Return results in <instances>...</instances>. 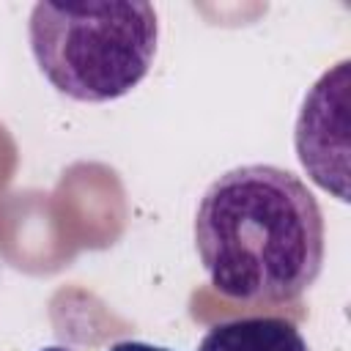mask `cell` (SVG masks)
<instances>
[{
    "instance_id": "cell-1",
    "label": "cell",
    "mask_w": 351,
    "mask_h": 351,
    "mask_svg": "<svg viewBox=\"0 0 351 351\" xmlns=\"http://www.w3.org/2000/svg\"><path fill=\"white\" fill-rule=\"evenodd\" d=\"M195 247L222 296L247 304L293 302L321 274L324 214L291 170L236 167L200 197Z\"/></svg>"
},
{
    "instance_id": "cell-2",
    "label": "cell",
    "mask_w": 351,
    "mask_h": 351,
    "mask_svg": "<svg viewBox=\"0 0 351 351\" xmlns=\"http://www.w3.org/2000/svg\"><path fill=\"white\" fill-rule=\"evenodd\" d=\"M30 49L55 90L77 101H112L148 74L159 22L151 3H36Z\"/></svg>"
},
{
    "instance_id": "cell-3",
    "label": "cell",
    "mask_w": 351,
    "mask_h": 351,
    "mask_svg": "<svg viewBox=\"0 0 351 351\" xmlns=\"http://www.w3.org/2000/svg\"><path fill=\"white\" fill-rule=\"evenodd\" d=\"M346 110H348V60L337 63V69L326 71L313 85L296 121V151L304 170L318 186L335 192L340 200H348V189H346L348 154L332 143V134L348 143Z\"/></svg>"
},
{
    "instance_id": "cell-4",
    "label": "cell",
    "mask_w": 351,
    "mask_h": 351,
    "mask_svg": "<svg viewBox=\"0 0 351 351\" xmlns=\"http://www.w3.org/2000/svg\"><path fill=\"white\" fill-rule=\"evenodd\" d=\"M197 351H310L299 329L280 315H247L214 324Z\"/></svg>"
},
{
    "instance_id": "cell-5",
    "label": "cell",
    "mask_w": 351,
    "mask_h": 351,
    "mask_svg": "<svg viewBox=\"0 0 351 351\" xmlns=\"http://www.w3.org/2000/svg\"><path fill=\"white\" fill-rule=\"evenodd\" d=\"M110 351H170V348L154 346V343H143V340H121V343L110 346Z\"/></svg>"
},
{
    "instance_id": "cell-6",
    "label": "cell",
    "mask_w": 351,
    "mask_h": 351,
    "mask_svg": "<svg viewBox=\"0 0 351 351\" xmlns=\"http://www.w3.org/2000/svg\"><path fill=\"white\" fill-rule=\"evenodd\" d=\"M41 351H69V348H63V346H49V348H41Z\"/></svg>"
}]
</instances>
